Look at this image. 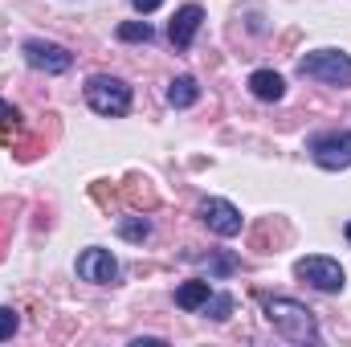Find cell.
<instances>
[{
    "mask_svg": "<svg viewBox=\"0 0 351 347\" xmlns=\"http://www.w3.org/2000/svg\"><path fill=\"white\" fill-rule=\"evenodd\" d=\"M265 319H269V327H274L278 335H286L290 344H315V339H319L315 315H311L302 302H294V298H269V302H265Z\"/></svg>",
    "mask_w": 351,
    "mask_h": 347,
    "instance_id": "6da1fadb",
    "label": "cell"
},
{
    "mask_svg": "<svg viewBox=\"0 0 351 347\" xmlns=\"http://www.w3.org/2000/svg\"><path fill=\"white\" fill-rule=\"evenodd\" d=\"M298 74L327 86H351V58L343 49H315L298 62Z\"/></svg>",
    "mask_w": 351,
    "mask_h": 347,
    "instance_id": "7a4b0ae2",
    "label": "cell"
},
{
    "mask_svg": "<svg viewBox=\"0 0 351 347\" xmlns=\"http://www.w3.org/2000/svg\"><path fill=\"white\" fill-rule=\"evenodd\" d=\"M86 102H90V110L119 119V115H127V110H131V86H127L123 78L94 74V78L86 82Z\"/></svg>",
    "mask_w": 351,
    "mask_h": 347,
    "instance_id": "3957f363",
    "label": "cell"
},
{
    "mask_svg": "<svg viewBox=\"0 0 351 347\" xmlns=\"http://www.w3.org/2000/svg\"><path fill=\"white\" fill-rule=\"evenodd\" d=\"M294 274L302 278V282H311L315 290H323V294H339L343 290V282H348V274H343V265L335 258H302L294 265Z\"/></svg>",
    "mask_w": 351,
    "mask_h": 347,
    "instance_id": "277c9868",
    "label": "cell"
},
{
    "mask_svg": "<svg viewBox=\"0 0 351 347\" xmlns=\"http://www.w3.org/2000/svg\"><path fill=\"white\" fill-rule=\"evenodd\" d=\"M311 156H315L319 168H327V172H343V168H351V135L348 131L315 135V139H311Z\"/></svg>",
    "mask_w": 351,
    "mask_h": 347,
    "instance_id": "5b68a950",
    "label": "cell"
},
{
    "mask_svg": "<svg viewBox=\"0 0 351 347\" xmlns=\"http://www.w3.org/2000/svg\"><path fill=\"white\" fill-rule=\"evenodd\" d=\"M25 62L33 70H45V74H66L74 66V53L66 45H53V41H25Z\"/></svg>",
    "mask_w": 351,
    "mask_h": 347,
    "instance_id": "8992f818",
    "label": "cell"
},
{
    "mask_svg": "<svg viewBox=\"0 0 351 347\" xmlns=\"http://www.w3.org/2000/svg\"><path fill=\"white\" fill-rule=\"evenodd\" d=\"M200 221H204L217 237H237V233H241V225H245V221H241V213H237L229 200H217V196L200 204Z\"/></svg>",
    "mask_w": 351,
    "mask_h": 347,
    "instance_id": "52a82bcc",
    "label": "cell"
},
{
    "mask_svg": "<svg viewBox=\"0 0 351 347\" xmlns=\"http://www.w3.org/2000/svg\"><path fill=\"white\" fill-rule=\"evenodd\" d=\"M78 274L86 278V282H98V286H110L114 278H119V261L110 250H86L82 258H78Z\"/></svg>",
    "mask_w": 351,
    "mask_h": 347,
    "instance_id": "ba28073f",
    "label": "cell"
},
{
    "mask_svg": "<svg viewBox=\"0 0 351 347\" xmlns=\"http://www.w3.org/2000/svg\"><path fill=\"white\" fill-rule=\"evenodd\" d=\"M200 21H204L200 4H184V8H176L172 25H168V37H172L176 49H188V45H192V37L200 33Z\"/></svg>",
    "mask_w": 351,
    "mask_h": 347,
    "instance_id": "9c48e42d",
    "label": "cell"
},
{
    "mask_svg": "<svg viewBox=\"0 0 351 347\" xmlns=\"http://www.w3.org/2000/svg\"><path fill=\"white\" fill-rule=\"evenodd\" d=\"M250 90H254V98H262V102H278V98L286 94V82H282V74H274V70H254V74H250Z\"/></svg>",
    "mask_w": 351,
    "mask_h": 347,
    "instance_id": "30bf717a",
    "label": "cell"
},
{
    "mask_svg": "<svg viewBox=\"0 0 351 347\" xmlns=\"http://www.w3.org/2000/svg\"><path fill=\"white\" fill-rule=\"evenodd\" d=\"M208 294H213V290H208V282H204V278L180 282V286H176V307H180V311H200V307L208 302Z\"/></svg>",
    "mask_w": 351,
    "mask_h": 347,
    "instance_id": "8fae6325",
    "label": "cell"
},
{
    "mask_svg": "<svg viewBox=\"0 0 351 347\" xmlns=\"http://www.w3.org/2000/svg\"><path fill=\"white\" fill-rule=\"evenodd\" d=\"M196 98H200V86H196L192 74H180V78L168 82V102H172V106H192Z\"/></svg>",
    "mask_w": 351,
    "mask_h": 347,
    "instance_id": "7c38bea8",
    "label": "cell"
},
{
    "mask_svg": "<svg viewBox=\"0 0 351 347\" xmlns=\"http://www.w3.org/2000/svg\"><path fill=\"white\" fill-rule=\"evenodd\" d=\"M119 237H127V241H147V237H152V221H147V217H123V221H119Z\"/></svg>",
    "mask_w": 351,
    "mask_h": 347,
    "instance_id": "4fadbf2b",
    "label": "cell"
},
{
    "mask_svg": "<svg viewBox=\"0 0 351 347\" xmlns=\"http://www.w3.org/2000/svg\"><path fill=\"white\" fill-rule=\"evenodd\" d=\"M114 33H119V41H152V25L147 21H123Z\"/></svg>",
    "mask_w": 351,
    "mask_h": 347,
    "instance_id": "5bb4252c",
    "label": "cell"
},
{
    "mask_svg": "<svg viewBox=\"0 0 351 347\" xmlns=\"http://www.w3.org/2000/svg\"><path fill=\"white\" fill-rule=\"evenodd\" d=\"M200 311H204L208 319L225 323V319H229V311H233V298H229V294H208V302H204Z\"/></svg>",
    "mask_w": 351,
    "mask_h": 347,
    "instance_id": "9a60e30c",
    "label": "cell"
},
{
    "mask_svg": "<svg viewBox=\"0 0 351 347\" xmlns=\"http://www.w3.org/2000/svg\"><path fill=\"white\" fill-rule=\"evenodd\" d=\"M16 327H21L16 311H12V307H0V344H4V339H12V335H16Z\"/></svg>",
    "mask_w": 351,
    "mask_h": 347,
    "instance_id": "2e32d148",
    "label": "cell"
},
{
    "mask_svg": "<svg viewBox=\"0 0 351 347\" xmlns=\"http://www.w3.org/2000/svg\"><path fill=\"white\" fill-rule=\"evenodd\" d=\"M8 123H16V106H8V102L0 98V127H8Z\"/></svg>",
    "mask_w": 351,
    "mask_h": 347,
    "instance_id": "e0dca14e",
    "label": "cell"
},
{
    "mask_svg": "<svg viewBox=\"0 0 351 347\" xmlns=\"http://www.w3.org/2000/svg\"><path fill=\"white\" fill-rule=\"evenodd\" d=\"M131 4H135V8H139V12H156V8H160V4H164V0H131Z\"/></svg>",
    "mask_w": 351,
    "mask_h": 347,
    "instance_id": "ac0fdd59",
    "label": "cell"
},
{
    "mask_svg": "<svg viewBox=\"0 0 351 347\" xmlns=\"http://www.w3.org/2000/svg\"><path fill=\"white\" fill-rule=\"evenodd\" d=\"M348 241H351V221H348Z\"/></svg>",
    "mask_w": 351,
    "mask_h": 347,
    "instance_id": "d6986e66",
    "label": "cell"
}]
</instances>
